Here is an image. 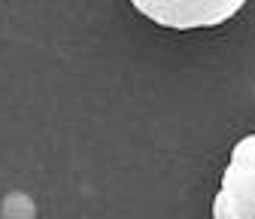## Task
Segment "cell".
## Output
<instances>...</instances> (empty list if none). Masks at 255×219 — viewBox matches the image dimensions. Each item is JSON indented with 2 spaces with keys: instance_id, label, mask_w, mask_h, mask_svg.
I'll list each match as a JSON object with an SVG mask.
<instances>
[{
  "instance_id": "3957f363",
  "label": "cell",
  "mask_w": 255,
  "mask_h": 219,
  "mask_svg": "<svg viewBox=\"0 0 255 219\" xmlns=\"http://www.w3.org/2000/svg\"><path fill=\"white\" fill-rule=\"evenodd\" d=\"M3 219H34V204L24 195H9L3 204Z\"/></svg>"
},
{
  "instance_id": "6da1fadb",
  "label": "cell",
  "mask_w": 255,
  "mask_h": 219,
  "mask_svg": "<svg viewBox=\"0 0 255 219\" xmlns=\"http://www.w3.org/2000/svg\"><path fill=\"white\" fill-rule=\"evenodd\" d=\"M213 219H255V134L231 149V162L213 201Z\"/></svg>"
},
{
  "instance_id": "7a4b0ae2",
  "label": "cell",
  "mask_w": 255,
  "mask_h": 219,
  "mask_svg": "<svg viewBox=\"0 0 255 219\" xmlns=\"http://www.w3.org/2000/svg\"><path fill=\"white\" fill-rule=\"evenodd\" d=\"M131 3L161 27L191 30V27H216L234 18L246 0H131Z\"/></svg>"
}]
</instances>
